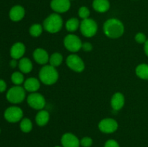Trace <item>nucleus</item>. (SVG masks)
<instances>
[{"label":"nucleus","mask_w":148,"mask_h":147,"mask_svg":"<svg viewBox=\"0 0 148 147\" xmlns=\"http://www.w3.org/2000/svg\"><path fill=\"white\" fill-rule=\"evenodd\" d=\"M66 66L71 70L74 71L75 72L80 73V72H82L85 70V65L83 60L79 56L75 54V53L67 56L66 59Z\"/></svg>","instance_id":"nucleus-7"},{"label":"nucleus","mask_w":148,"mask_h":147,"mask_svg":"<svg viewBox=\"0 0 148 147\" xmlns=\"http://www.w3.org/2000/svg\"><path fill=\"white\" fill-rule=\"evenodd\" d=\"M0 133H1V129H0Z\"/></svg>","instance_id":"nucleus-36"},{"label":"nucleus","mask_w":148,"mask_h":147,"mask_svg":"<svg viewBox=\"0 0 148 147\" xmlns=\"http://www.w3.org/2000/svg\"><path fill=\"white\" fill-rule=\"evenodd\" d=\"M27 102L30 108L38 110H43L46 105V99L44 97L38 92H33L29 95L27 98Z\"/></svg>","instance_id":"nucleus-8"},{"label":"nucleus","mask_w":148,"mask_h":147,"mask_svg":"<svg viewBox=\"0 0 148 147\" xmlns=\"http://www.w3.org/2000/svg\"><path fill=\"white\" fill-rule=\"evenodd\" d=\"M136 75L144 80H148V64L141 63L136 67Z\"/></svg>","instance_id":"nucleus-21"},{"label":"nucleus","mask_w":148,"mask_h":147,"mask_svg":"<svg viewBox=\"0 0 148 147\" xmlns=\"http://www.w3.org/2000/svg\"><path fill=\"white\" fill-rule=\"evenodd\" d=\"M64 45L66 49L72 53H76L82 49V43L77 35L69 34L64 39Z\"/></svg>","instance_id":"nucleus-6"},{"label":"nucleus","mask_w":148,"mask_h":147,"mask_svg":"<svg viewBox=\"0 0 148 147\" xmlns=\"http://www.w3.org/2000/svg\"><path fill=\"white\" fill-rule=\"evenodd\" d=\"M50 119V114L47 110H40L36 116V122L38 126H45L49 122Z\"/></svg>","instance_id":"nucleus-18"},{"label":"nucleus","mask_w":148,"mask_h":147,"mask_svg":"<svg viewBox=\"0 0 148 147\" xmlns=\"http://www.w3.org/2000/svg\"><path fill=\"white\" fill-rule=\"evenodd\" d=\"M7 89V84L2 79H0V92H4Z\"/></svg>","instance_id":"nucleus-32"},{"label":"nucleus","mask_w":148,"mask_h":147,"mask_svg":"<svg viewBox=\"0 0 148 147\" xmlns=\"http://www.w3.org/2000/svg\"><path fill=\"white\" fill-rule=\"evenodd\" d=\"M4 118L10 122H17L23 119V111L19 107L12 106L7 108L4 112Z\"/></svg>","instance_id":"nucleus-10"},{"label":"nucleus","mask_w":148,"mask_h":147,"mask_svg":"<svg viewBox=\"0 0 148 147\" xmlns=\"http://www.w3.org/2000/svg\"><path fill=\"white\" fill-rule=\"evenodd\" d=\"M79 25H80V22H79V20L77 18L73 17L66 21V24H65V27L67 31L72 33L79 28Z\"/></svg>","instance_id":"nucleus-22"},{"label":"nucleus","mask_w":148,"mask_h":147,"mask_svg":"<svg viewBox=\"0 0 148 147\" xmlns=\"http://www.w3.org/2000/svg\"><path fill=\"white\" fill-rule=\"evenodd\" d=\"M50 6L56 13H64L70 9V0H51Z\"/></svg>","instance_id":"nucleus-12"},{"label":"nucleus","mask_w":148,"mask_h":147,"mask_svg":"<svg viewBox=\"0 0 148 147\" xmlns=\"http://www.w3.org/2000/svg\"><path fill=\"white\" fill-rule=\"evenodd\" d=\"M25 9L22 6L16 5L12 7L9 16L10 20H12L13 22H19L23 20V17H25Z\"/></svg>","instance_id":"nucleus-16"},{"label":"nucleus","mask_w":148,"mask_h":147,"mask_svg":"<svg viewBox=\"0 0 148 147\" xmlns=\"http://www.w3.org/2000/svg\"><path fill=\"white\" fill-rule=\"evenodd\" d=\"M25 98V89L24 87L16 85L10 88L7 92V99L13 104H18Z\"/></svg>","instance_id":"nucleus-4"},{"label":"nucleus","mask_w":148,"mask_h":147,"mask_svg":"<svg viewBox=\"0 0 148 147\" xmlns=\"http://www.w3.org/2000/svg\"><path fill=\"white\" fill-rule=\"evenodd\" d=\"M92 142L93 141L90 137L85 136L80 140V145L82 147H90L92 145Z\"/></svg>","instance_id":"nucleus-28"},{"label":"nucleus","mask_w":148,"mask_h":147,"mask_svg":"<svg viewBox=\"0 0 148 147\" xmlns=\"http://www.w3.org/2000/svg\"><path fill=\"white\" fill-rule=\"evenodd\" d=\"M63 61V56L60 53H53L51 56L49 57V64L53 67H57L60 66Z\"/></svg>","instance_id":"nucleus-23"},{"label":"nucleus","mask_w":148,"mask_h":147,"mask_svg":"<svg viewBox=\"0 0 148 147\" xmlns=\"http://www.w3.org/2000/svg\"><path fill=\"white\" fill-rule=\"evenodd\" d=\"M39 79L46 85H52L57 82L59 73L56 68L49 65H45L39 71Z\"/></svg>","instance_id":"nucleus-2"},{"label":"nucleus","mask_w":148,"mask_h":147,"mask_svg":"<svg viewBox=\"0 0 148 147\" xmlns=\"http://www.w3.org/2000/svg\"><path fill=\"white\" fill-rule=\"evenodd\" d=\"M82 49L85 52L91 51L92 50V44L90 43H89V42H85V43H82Z\"/></svg>","instance_id":"nucleus-31"},{"label":"nucleus","mask_w":148,"mask_h":147,"mask_svg":"<svg viewBox=\"0 0 148 147\" xmlns=\"http://www.w3.org/2000/svg\"><path fill=\"white\" fill-rule=\"evenodd\" d=\"M119 124L114 118H107L102 119L98 123V128L103 133H113L118 129Z\"/></svg>","instance_id":"nucleus-9"},{"label":"nucleus","mask_w":148,"mask_h":147,"mask_svg":"<svg viewBox=\"0 0 148 147\" xmlns=\"http://www.w3.org/2000/svg\"><path fill=\"white\" fill-rule=\"evenodd\" d=\"M104 147H120L119 144L116 140L109 139L105 143Z\"/></svg>","instance_id":"nucleus-30"},{"label":"nucleus","mask_w":148,"mask_h":147,"mask_svg":"<svg viewBox=\"0 0 148 147\" xmlns=\"http://www.w3.org/2000/svg\"><path fill=\"white\" fill-rule=\"evenodd\" d=\"M11 80L14 84L20 86L24 82V76L21 71H15L12 74Z\"/></svg>","instance_id":"nucleus-26"},{"label":"nucleus","mask_w":148,"mask_h":147,"mask_svg":"<svg viewBox=\"0 0 148 147\" xmlns=\"http://www.w3.org/2000/svg\"><path fill=\"white\" fill-rule=\"evenodd\" d=\"M63 26V20L58 13H53L48 16L43 21V27L50 33H56L60 31Z\"/></svg>","instance_id":"nucleus-3"},{"label":"nucleus","mask_w":148,"mask_h":147,"mask_svg":"<svg viewBox=\"0 0 148 147\" xmlns=\"http://www.w3.org/2000/svg\"><path fill=\"white\" fill-rule=\"evenodd\" d=\"M79 29L82 35L86 37H91L97 33L98 24L92 19H85L80 22Z\"/></svg>","instance_id":"nucleus-5"},{"label":"nucleus","mask_w":148,"mask_h":147,"mask_svg":"<svg viewBox=\"0 0 148 147\" xmlns=\"http://www.w3.org/2000/svg\"><path fill=\"white\" fill-rule=\"evenodd\" d=\"M134 40L137 43H140V44H143L146 42V40H147L146 35L143 33H138L135 35V37H134Z\"/></svg>","instance_id":"nucleus-29"},{"label":"nucleus","mask_w":148,"mask_h":147,"mask_svg":"<svg viewBox=\"0 0 148 147\" xmlns=\"http://www.w3.org/2000/svg\"><path fill=\"white\" fill-rule=\"evenodd\" d=\"M103 33L108 37L112 39L119 38L124 33V26L121 20L116 18L107 20L103 24Z\"/></svg>","instance_id":"nucleus-1"},{"label":"nucleus","mask_w":148,"mask_h":147,"mask_svg":"<svg viewBox=\"0 0 148 147\" xmlns=\"http://www.w3.org/2000/svg\"><path fill=\"white\" fill-rule=\"evenodd\" d=\"M125 104V97L121 92L114 94L111 99V105L114 111H119L122 109Z\"/></svg>","instance_id":"nucleus-14"},{"label":"nucleus","mask_w":148,"mask_h":147,"mask_svg":"<svg viewBox=\"0 0 148 147\" xmlns=\"http://www.w3.org/2000/svg\"><path fill=\"white\" fill-rule=\"evenodd\" d=\"M17 60H15V59H12V60L10 61V66H11V67L14 68L16 66H17Z\"/></svg>","instance_id":"nucleus-34"},{"label":"nucleus","mask_w":148,"mask_h":147,"mask_svg":"<svg viewBox=\"0 0 148 147\" xmlns=\"http://www.w3.org/2000/svg\"><path fill=\"white\" fill-rule=\"evenodd\" d=\"M54 147H62V146H54Z\"/></svg>","instance_id":"nucleus-35"},{"label":"nucleus","mask_w":148,"mask_h":147,"mask_svg":"<svg viewBox=\"0 0 148 147\" xmlns=\"http://www.w3.org/2000/svg\"><path fill=\"white\" fill-rule=\"evenodd\" d=\"M20 128L22 132L25 133H30L33 129V122L29 118H23L20 121Z\"/></svg>","instance_id":"nucleus-24"},{"label":"nucleus","mask_w":148,"mask_h":147,"mask_svg":"<svg viewBox=\"0 0 148 147\" xmlns=\"http://www.w3.org/2000/svg\"><path fill=\"white\" fill-rule=\"evenodd\" d=\"M62 147H79L80 141L79 138L71 133H66L61 138Z\"/></svg>","instance_id":"nucleus-11"},{"label":"nucleus","mask_w":148,"mask_h":147,"mask_svg":"<svg viewBox=\"0 0 148 147\" xmlns=\"http://www.w3.org/2000/svg\"><path fill=\"white\" fill-rule=\"evenodd\" d=\"M25 53V46L23 43L17 42L12 45L10 49V56L13 59H20Z\"/></svg>","instance_id":"nucleus-15"},{"label":"nucleus","mask_w":148,"mask_h":147,"mask_svg":"<svg viewBox=\"0 0 148 147\" xmlns=\"http://www.w3.org/2000/svg\"><path fill=\"white\" fill-rule=\"evenodd\" d=\"M33 59L35 61L40 65H46L49 61V55L45 49L38 48L33 51Z\"/></svg>","instance_id":"nucleus-13"},{"label":"nucleus","mask_w":148,"mask_h":147,"mask_svg":"<svg viewBox=\"0 0 148 147\" xmlns=\"http://www.w3.org/2000/svg\"><path fill=\"white\" fill-rule=\"evenodd\" d=\"M40 86V81L37 78L30 77L24 82V89L29 92H36Z\"/></svg>","instance_id":"nucleus-17"},{"label":"nucleus","mask_w":148,"mask_h":147,"mask_svg":"<svg viewBox=\"0 0 148 147\" xmlns=\"http://www.w3.org/2000/svg\"><path fill=\"white\" fill-rule=\"evenodd\" d=\"M43 32V27L40 24H33L29 29V33L32 37H39Z\"/></svg>","instance_id":"nucleus-25"},{"label":"nucleus","mask_w":148,"mask_h":147,"mask_svg":"<svg viewBox=\"0 0 148 147\" xmlns=\"http://www.w3.org/2000/svg\"><path fill=\"white\" fill-rule=\"evenodd\" d=\"M92 7L98 12L104 13L109 10L110 2L108 0H94Z\"/></svg>","instance_id":"nucleus-19"},{"label":"nucleus","mask_w":148,"mask_h":147,"mask_svg":"<svg viewBox=\"0 0 148 147\" xmlns=\"http://www.w3.org/2000/svg\"><path fill=\"white\" fill-rule=\"evenodd\" d=\"M18 66L20 71L23 74H28L33 70V63L27 58L20 59L18 63Z\"/></svg>","instance_id":"nucleus-20"},{"label":"nucleus","mask_w":148,"mask_h":147,"mask_svg":"<svg viewBox=\"0 0 148 147\" xmlns=\"http://www.w3.org/2000/svg\"><path fill=\"white\" fill-rule=\"evenodd\" d=\"M90 14V12L89 9L86 7H84V6L81 7L78 10V15L82 20L89 18Z\"/></svg>","instance_id":"nucleus-27"},{"label":"nucleus","mask_w":148,"mask_h":147,"mask_svg":"<svg viewBox=\"0 0 148 147\" xmlns=\"http://www.w3.org/2000/svg\"><path fill=\"white\" fill-rule=\"evenodd\" d=\"M144 50H145V53L146 56H148V39L146 40L145 43Z\"/></svg>","instance_id":"nucleus-33"}]
</instances>
